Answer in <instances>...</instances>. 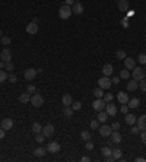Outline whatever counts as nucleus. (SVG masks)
I'll use <instances>...</instances> for the list:
<instances>
[{"label":"nucleus","mask_w":146,"mask_h":162,"mask_svg":"<svg viewBox=\"0 0 146 162\" xmlns=\"http://www.w3.org/2000/svg\"><path fill=\"white\" fill-rule=\"evenodd\" d=\"M72 7L70 6H67V4H63V6H60V9H58V16L61 19H69L72 16Z\"/></svg>","instance_id":"nucleus-1"},{"label":"nucleus","mask_w":146,"mask_h":162,"mask_svg":"<svg viewBox=\"0 0 146 162\" xmlns=\"http://www.w3.org/2000/svg\"><path fill=\"white\" fill-rule=\"evenodd\" d=\"M131 77H133L136 82L143 80V77H145V70H143L142 67H134L133 72H131Z\"/></svg>","instance_id":"nucleus-2"},{"label":"nucleus","mask_w":146,"mask_h":162,"mask_svg":"<svg viewBox=\"0 0 146 162\" xmlns=\"http://www.w3.org/2000/svg\"><path fill=\"white\" fill-rule=\"evenodd\" d=\"M111 85H112V82H111V79L108 76H102V77L98 79V86L102 88V89H110Z\"/></svg>","instance_id":"nucleus-3"},{"label":"nucleus","mask_w":146,"mask_h":162,"mask_svg":"<svg viewBox=\"0 0 146 162\" xmlns=\"http://www.w3.org/2000/svg\"><path fill=\"white\" fill-rule=\"evenodd\" d=\"M105 105H107V102H105L102 98H95V101L92 102V108H93L95 111H102V109H105Z\"/></svg>","instance_id":"nucleus-4"},{"label":"nucleus","mask_w":146,"mask_h":162,"mask_svg":"<svg viewBox=\"0 0 146 162\" xmlns=\"http://www.w3.org/2000/svg\"><path fill=\"white\" fill-rule=\"evenodd\" d=\"M31 104H32L35 108H39L42 104H44V98H42L39 93H34V95L31 96Z\"/></svg>","instance_id":"nucleus-5"},{"label":"nucleus","mask_w":146,"mask_h":162,"mask_svg":"<svg viewBox=\"0 0 146 162\" xmlns=\"http://www.w3.org/2000/svg\"><path fill=\"white\" fill-rule=\"evenodd\" d=\"M47 152H50V153H57V152H60V149H61V146L58 142H50V143L47 144Z\"/></svg>","instance_id":"nucleus-6"},{"label":"nucleus","mask_w":146,"mask_h":162,"mask_svg":"<svg viewBox=\"0 0 146 162\" xmlns=\"http://www.w3.org/2000/svg\"><path fill=\"white\" fill-rule=\"evenodd\" d=\"M26 32L29 34V35H35L36 32H38V22H31V23H28L26 25Z\"/></svg>","instance_id":"nucleus-7"},{"label":"nucleus","mask_w":146,"mask_h":162,"mask_svg":"<svg viewBox=\"0 0 146 162\" xmlns=\"http://www.w3.org/2000/svg\"><path fill=\"white\" fill-rule=\"evenodd\" d=\"M36 73H38V70H35V69H26L23 72V77L26 80H34L36 77Z\"/></svg>","instance_id":"nucleus-8"},{"label":"nucleus","mask_w":146,"mask_h":162,"mask_svg":"<svg viewBox=\"0 0 146 162\" xmlns=\"http://www.w3.org/2000/svg\"><path fill=\"white\" fill-rule=\"evenodd\" d=\"M72 12L74 13V15H82V13L85 12V7H83V4H82L80 1H76V3L73 4Z\"/></svg>","instance_id":"nucleus-9"},{"label":"nucleus","mask_w":146,"mask_h":162,"mask_svg":"<svg viewBox=\"0 0 146 162\" xmlns=\"http://www.w3.org/2000/svg\"><path fill=\"white\" fill-rule=\"evenodd\" d=\"M98 130H99V134H101L102 137H110V136H111V133H112L111 126H101Z\"/></svg>","instance_id":"nucleus-10"},{"label":"nucleus","mask_w":146,"mask_h":162,"mask_svg":"<svg viewBox=\"0 0 146 162\" xmlns=\"http://www.w3.org/2000/svg\"><path fill=\"white\" fill-rule=\"evenodd\" d=\"M105 111H107V114H108L110 117H114V115L117 114V105H114L112 102H107Z\"/></svg>","instance_id":"nucleus-11"},{"label":"nucleus","mask_w":146,"mask_h":162,"mask_svg":"<svg viewBox=\"0 0 146 162\" xmlns=\"http://www.w3.org/2000/svg\"><path fill=\"white\" fill-rule=\"evenodd\" d=\"M124 67H126L127 70H133V69L136 67V60L131 58V57H126V58H124Z\"/></svg>","instance_id":"nucleus-12"},{"label":"nucleus","mask_w":146,"mask_h":162,"mask_svg":"<svg viewBox=\"0 0 146 162\" xmlns=\"http://www.w3.org/2000/svg\"><path fill=\"white\" fill-rule=\"evenodd\" d=\"M0 127H1V128H4L6 131H7V130H10V128L13 127V120H12V118H3V120H1V123H0Z\"/></svg>","instance_id":"nucleus-13"},{"label":"nucleus","mask_w":146,"mask_h":162,"mask_svg":"<svg viewBox=\"0 0 146 162\" xmlns=\"http://www.w3.org/2000/svg\"><path fill=\"white\" fill-rule=\"evenodd\" d=\"M42 133L45 137H51L54 134V126L53 124H47V126L42 127Z\"/></svg>","instance_id":"nucleus-14"},{"label":"nucleus","mask_w":146,"mask_h":162,"mask_svg":"<svg viewBox=\"0 0 146 162\" xmlns=\"http://www.w3.org/2000/svg\"><path fill=\"white\" fill-rule=\"evenodd\" d=\"M0 58L6 63V61H10L12 60V51L9 50V48H4L3 51H1V54H0Z\"/></svg>","instance_id":"nucleus-15"},{"label":"nucleus","mask_w":146,"mask_h":162,"mask_svg":"<svg viewBox=\"0 0 146 162\" xmlns=\"http://www.w3.org/2000/svg\"><path fill=\"white\" fill-rule=\"evenodd\" d=\"M61 102H63V105L64 107H70L73 104V98L70 93H64L63 96H61Z\"/></svg>","instance_id":"nucleus-16"},{"label":"nucleus","mask_w":146,"mask_h":162,"mask_svg":"<svg viewBox=\"0 0 146 162\" xmlns=\"http://www.w3.org/2000/svg\"><path fill=\"white\" fill-rule=\"evenodd\" d=\"M117 99H118V102L123 105V104H127V101L130 98H128V95L126 92H121V90H120V92L117 93Z\"/></svg>","instance_id":"nucleus-17"},{"label":"nucleus","mask_w":146,"mask_h":162,"mask_svg":"<svg viewBox=\"0 0 146 162\" xmlns=\"http://www.w3.org/2000/svg\"><path fill=\"white\" fill-rule=\"evenodd\" d=\"M19 102L23 104V105H26L28 102H31V96H29V93H28V92L20 93V95H19Z\"/></svg>","instance_id":"nucleus-18"},{"label":"nucleus","mask_w":146,"mask_h":162,"mask_svg":"<svg viewBox=\"0 0 146 162\" xmlns=\"http://www.w3.org/2000/svg\"><path fill=\"white\" fill-rule=\"evenodd\" d=\"M110 137H111V140H112L114 143H120V142H121V139H123L118 130H112V133H111V136H110Z\"/></svg>","instance_id":"nucleus-19"},{"label":"nucleus","mask_w":146,"mask_h":162,"mask_svg":"<svg viewBox=\"0 0 146 162\" xmlns=\"http://www.w3.org/2000/svg\"><path fill=\"white\" fill-rule=\"evenodd\" d=\"M127 105L131 109H136V108H139V105H140V99L139 98H131V99L127 101Z\"/></svg>","instance_id":"nucleus-20"},{"label":"nucleus","mask_w":146,"mask_h":162,"mask_svg":"<svg viewBox=\"0 0 146 162\" xmlns=\"http://www.w3.org/2000/svg\"><path fill=\"white\" fill-rule=\"evenodd\" d=\"M117 6H118V10H120V12H127L128 10V0H118Z\"/></svg>","instance_id":"nucleus-21"},{"label":"nucleus","mask_w":146,"mask_h":162,"mask_svg":"<svg viewBox=\"0 0 146 162\" xmlns=\"http://www.w3.org/2000/svg\"><path fill=\"white\" fill-rule=\"evenodd\" d=\"M136 123H137V127L140 128V131H142V130H146V115H140V117L136 120Z\"/></svg>","instance_id":"nucleus-22"},{"label":"nucleus","mask_w":146,"mask_h":162,"mask_svg":"<svg viewBox=\"0 0 146 162\" xmlns=\"http://www.w3.org/2000/svg\"><path fill=\"white\" fill-rule=\"evenodd\" d=\"M136 120H137V118H136V115H134V114H126V123H127L128 126H133V124H136Z\"/></svg>","instance_id":"nucleus-23"},{"label":"nucleus","mask_w":146,"mask_h":162,"mask_svg":"<svg viewBox=\"0 0 146 162\" xmlns=\"http://www.w3.org/2000/svg\"><path fill=\"white\" fill-rule=\"evenodd\" d=\"M45 153H47V149L45 147H36L35 150H34V155H35L36 158H42Z\"/></svg>","instance_id":"nucleus-24"},{"label":"nucleus","mask_w":146,"mask_h":162,"mask_svg":"<svg viewBox=\"0 0 146 162\" xmlns=\"http://www.w3.org/2000/svg\"><path fill=\"white\" fill-rule=\"evenodd\" d=\"M112 72H114V69H112L111 64H105V66L102 67V73H104V76H111Z\"/></svg>","instance_id":"nucleus-25"},{"label":"nucleus","mask_w":146,"mask_h":162,"mask_svg":"<svg viewBox=\"0 0 146 162\" xmlns=\"http://www.w3.org/2000/svg\"><path fill=\"white\" fill-rule=\"evenodd\" d=\"M137 88H139V83H137V82H136L134 79H133V80H130V82L127 83V90H130V92L136 90Z\"/></svg>","instance_id":"nucleus-26"},{"label":"nucleus","mask_w":146,"mask_h":162,"mask_svg":"<svg viewBox=\"0 0 146 162\" xmlns=\"http://www.w3.org/2000/svg\"><path fill=\"white\" fill-rule=\"evenodd\" d=\"M107 118H108L107 111H99V114H98V121H99V123H105Z\"/></svg>","instance_id":"nucleus-27"},{"label":"nucleus","mask_w":146,"mask_h":162,"mask_svg":"<svg viewBox=\"0 0 146 162\" xmlns=\"http://www.w3.org/2000/svg\"><path fill=\"white\" fill-rule=\"evenodd\" d=\"M121 153H123V152H121V149H120V147H115V149H112V152H111V155L114 156V159H115V161L121 158Z\"/></svg>","instance_id":"nucleus-28"},{"label":"nucleus","mask_w":146,"mask_h":162,"mask_svg":"<svg viewBox=\"0 0 146 162\" xmlns=\"http://www.w3.org/2000/svg\"><path fill=\"white\" fill-rule=\"evenodd\" d=\"M93 95H95V98H102V96H104V89L99 88V86L95 88V89H93Z\"/></svg>","instance_id":"nucleus-29"},{"label":"nucleus","mask_w":146,"mask_h":162,"mask_svg":"<svg viewBox=\"0 0 146 162\" xmlns=\"http://www.w3.org/2000/svg\"><path fill=\"white\" fill-rule=\"evenodd\" d=\"M111 152H112V149H111L110 146H104V147H101V153L104 155V158L108 156V155H111Z\"/></svg>","instance_id":"nucleus-30"},{"label":"nucleus","mask_w":146,"mask_h":162,"mask_svg":"<svg viewBox=\"0 0 146 162\" xmlns=\"http://www.w3.org/2000/svg\"><path fill=\"white\" fill-rule=\"evenodd\" d=\"M80 137H82V140L88 142V140H91V133H89V131H86V130H83V131L80 133Z\"/></svg>","instance_id":"nucleus-31"},{"label":"nucleus","mask_w":146,"mask_h":162,"mask_svg":"<svg viewBox=\"0 0 146 162\" xmlns=\"http://www.w3.org/2000/svg\"><path fill=\"white\" fill-rule=\"evenodd\" d=\"M32 131H34V133H41V131H42V126H41V124H39V123H34V124H32Z\"/></svg>","instance_id":"nucleus-32"},{"label":"nucleus","mask_w":146,"mask_h":162,"mask_svg":"<svg viewBox=\"0 0 146 162\" xmlns=\"http://www.w3.org/2000/svg\"><path fill=\"white\" fill-rule=\"evenodd\" d=\"M44 139H45V136H44V133L41 131V133H36L35 134V142L36 143H42L44 142Z\"/></svg>","instance_id":"nucleus-33"},{"label":"nucleus","mask_w":146,"mask_h":162,"mask_svg":"<svg viewBox=\"0 0 146 162\" xmlns=\"http://www.w3.org/2000/svg\"><path fill=\"white\" fill-rule=\"evenodd\" d=\"M63 114H64L66 117H72L73 115V108L72 107H64L63 108Z\"/></svg>","instance_id":"nucleus-34"},{"label":"nucleus","mask_w":146,"mask_h":162,"mask_svg":"<svg viewBox=\"0 0 146 162\" xmlns=\"http://www.w3.org/2000/svg\"><path fill=\"white\" fill-rule=\"evenodd\" d=\"M115 57H117L118 60H124L127 55H126V51H124V50H118V51L115 53Z\"/></svg>","instance_id":"nucleus-35"},{"label":"nucleus","mask_w":146,"mask_h":162,"mask_svg":"<svg viewBox=\"0 0 146 162\" xmlns=\"http://www.w3.org/2000/svg\"><path fill=\"white\" fill-rule=\"evenodd\" d=\"M4 80H7V73L4 72V69L0 70V83H3Z\"/></svg>","instance_id":"nucleus-36"},{"label":"nucleus","mask_w":146,"mask_h":162,"mask_svg":"<svg viewBox=\"0 0 146 162\" xmlns=\"http://www.w3.org/2000/svg\"><path fill=\"white\" fill-rule=\"evenodd\" d=\"M0 42H1L3 45H9V44H10V38L6 36V35H3L1 38H0Z\"/></svg>","instance_id":"nucleus-37"},{"label":"nucleus","mask_w":146,"mask_h":162,"mask_svg":"<svg viewBox=\"0 0 146 162\" xmlns=\"http://www.w3.org/2000/svg\"><path fill=\"white\" fill-rule=\"evenodd\" d=\"M120 77H121V79H128V77H130V72H128L127 69L121 70V72H120Z\"/></svg>","instance_id":"nucleus-38"},{"label":"nucleus","mask_w":146,"mask_h":162,"mask_svg":"<svg viewBox=\"0 0 146 162\" xmlns=\"http://www.w3.org/2000/svg\"><path fill=\"white\" fill-rule=\"evenodd\" d=\"M13 69H15L13 63H12V61H6V64H4V70H9V72H12Z\"/></svg>","instance_id":"nucleus-39"},{"label":"nucleus","mask_w":146,"mask_h":162,"mask_svg":"<svg viewBox=\"0 0 146 162\" xmlns=\"http://www.w3.org/2000/svg\"><path fill=\"white\" fill-rule=\"evenodd\" d=\"M7 80H9V82H12V83H15V82L18 80V77H16V74H15V73H9V74H7Z\"/></svg>","instance_id":"nucleus-40"},{"label":"nucleus","mask_w":146,"mask_h":162,"mask_svg":"<svg viewBox=\"0 0 146 162\" xmlns=\"http://www.w3.org/2000/svg\"><path fill=\"white\" fill-rule=\"evenodd\" d=\"M89 127H91L92 130H96V128H99V121H98V120H92L91 124H89Z\"/></svg>","instance_id":"nucleus-41"},{"label":"nucleus","mask_w":146,"mask_h":162,"mask_svg":"<svg viewBox=\"0 0 146 162\" xmlns=\"http://www.w3.org/2000/svg\"><path fill=\"white\" fill-rule=\"evenodd\" d=\"M137 61L140 64H146V54H139L137 55Z\"/></svg>","instance_id":"nucleus-42"},{"label":"nucleus","mask_w":146,"mask_h":162,"mask_svg":"<svg viewBox=\"0 0 146 162\" xmlns=\"http://www.w3.org/2000/svg\"><path fill=\"white\" fill-rule=\"evenodd\" d=\"M26 92H28V93H35V92H36L35 85H32V83H31V85H28V86H26Z\"/></svg>","instance_id":"nucleus-43"},{"label":"nucleus","mask_w":146,"mask_h":162,"mask_svg":"<svg viewBox=\"0 0 146 162\" xmlns=\"http://www.w3.org/2000/svg\"><path fill=\"white\" fill-rule=\"evenodd\" d=\"M70 107L73 108V111H79V109L82 108V104H80L79 101H76V102H73V104L70 105Z\"/></svg>","instance_id":"nucleus-44"},{"label":"nucleus","mask_w":146,"mask_h":162,"mask_svg":"<svg viewBox=\"0 0 146 162\" xmlns=\"http://www.w3.org/2000/svg\"><path fill=\"white\" fill-rule=\"evenodd\" d=\"M112 98H114V96H112L111 93H104V96H102V99H104L105 102H111V101H112Z\"/></svg>","instance_id":"nucleus-45"},{"label":"nucleus","mask_w":146,"mask_h":162,"mask_svg":"<svg viewBox=\"0 0 146 162\" xmlns=\"http://www.w3.org/2000/svg\"><path fill=\"white\" fill-rule=\"evenodd\" d=\"M139 88H140V90H142V92H146V80H145V79L139 82Z\"/></svg>","instance_id":"nucleus-46"},{"label":"nucleus","mask_w":146,"mask_h":162,"mask_svg":"<svg viewBox=\"0 0 146 162\" xmlns=\"http://www.w3.org/2000/svg\"><path fill=\"white\" fill-rule=\"evenodd\" d=\"M128 109H130V108H128V105H126V104H123V107L120 108V111H121L123 114H127Z\"/></svg>","instance_id":"nucleus-47"},{"label":"nucleus","mask_w":146,"mask_h":162,"mask_svg":"<svg viewBox=\"0 0 146 162\" xmlns=\"http://www.w3.org/2000/svg\"><path fill=\"white\" fill-rule=\"evenodd\" d=\"M139 131H140V128H139L137 126H134V124L131 126V133H133V134H137Z\"/></svg>","instance_id":"nucleus-48"},{"label":"nucleus","mask_w":146,"mask_h":162,"mask_svg":"<svg viewBox=\"0 0 146 162\" xmlns=\"http://www.w3.org/2000/svg\"><path fill=\"white\" fill-rule=\"evenodd\" d=\"M111 128H112V130H118V128H120V123H118V121H114V123L111 124Z\"/></svg>","instance_id":"nucleus-49"},{"label":"nucleus","mask_w":146,"mask_h":162,"mask_svg":"<svg viewBox=\"0 0 146 162\" xmlns=\"http://www.w3.org/2000/svg\"><path fill=\"white\" fill-rule=\"evenodd\" d=\"M85 147H86L88 150H92V149H93V143H92V142H89V140H88V142L85 143Z\"/></svg>","instance_id":"nucleus-50"},{"label":"nucleus","mask_w":146,"mask_h":162,"mask_svg":"<svg viewBox=\"0 0 146 162\" xmlns=\"http://www.w3.org/2000/svg\"><path fill=\"white\" fill-rule=\"evenodd\" d=\"M140 139H142V142H143V144H146V130H142Z\"/></svg>","instance_id":"nucleus-51"},{"label":"nucleus","mask_w":146,"mask_h":162,"mask_svg":"<svg viewBox=\"0 0 146 162\" xmlns=\"http://www.w3.org/2000/svg\"><path fill=\"white\" fill-rule=\"evenodd\" d=\"M121 25H123L124 28H127V26H128V16H127V18H123V20H121Z\"/></svg>","instance_id":"nucleus-52"},{"label":"nucleus","mask_w":146,"mask_h":162,"mask_svg":"<svg viewBox=\"0 0 146 162\" xmlns=\"http://www.w3.org/2000/svg\"><path fill=\"white\" fill-rule=\"evenodd\" d=\"M4 136H6V130L0 127V140H1V139H4Z\"/></svg>","instance_id":"nucleus-53"},{"label":"nucleus","mask_w":146,"mask_h":162,"mask_svg":"<svg viewBox=\"0 0 146 162\" xmlns=\"http://www.w3.org/2000/svg\"><path fill=\"white\" fill-rule=\"evenodd\" d=\"M105 161H107V162H114L115 159H114V156H112V155H108V156H105Z\"/></svg>","instance_id":"nucleus-54"},{"label":"nucleus","mask_w":146,"mask_h":162,"mask_svg":"<svg viewBox=\"0 0 146 162\" xmlns=\"http://www.w3.org/2000/svg\"><path fill=\"white\" fill-rule=\"evenodd\" d=\"M111 82H112V85H118L120 83V77H112Z\"/></svg>","instance_id":"nucleus-55"},{"label":"nucleus","mask_w":146,"mask_h":162,"mask_svg":"<svg viewBox=\"0 0 146 162\" xmlns=\"http://www.w3.org/2000/svg\"><path fill=\"white\" fill-rule=\"evenodd\" d=\"M80 161H82V162H89V161H91V158H89V156H82V158H80Z\"/></svg>","instance_id":"nucleus-56"},{"label":"nucleus","mask_w":146,"mask_h":162,"mask_svg":"<svg viewBox=\"0 0 146 162\" xmlns=\"http://www.w3.org/2000/svg\"><path fill=\"white\" fill-rule=\"evenodd\" d=\"M134 161H136V162H145L146 159H145V158H143V156H139V158H136Z\"/></svg>","instance_id":"nucleus-57"},{"label":"nucleus","mask_w":146,"mask_h":162,"mask_svg":"<svg viewBox=\"0 0 146 162\" xmlns=\"http://www.w3.org/2000/svg\"><path fill=\"white\" fill-rule=\"evenodd\" d=\"M64 4H67V6H72V4H74V3H73V0H64Z\"/></svg>","instance_id":"nucleus-58"},{"label":"nucleus","mask_w":146,"mask_h":162,"mask_svg":"<svg viewBox=\"0 0 146 162\" xmlns=\"http://www.w3.org/2000/svg\"><path fill=\"white\" fill-rule=\"evenodd\" d=\"M4 64H6L4 61H0V70H1V69H4Z\"/></svg>","instance_id":"nucleus-59"},{"label":"nucleus","mask_w":146,"mask_h":162,"mask_svg":"<svg viewBox=\"0 0 146 162\" xmlns=\"http://www.w3.org/2000/svg\"><path fill=\"white\" fill-rule=\"evenodd\" d=\"M1 36H3V31L0 29V38H1Z\"/></svg>","instance_id":"nucleus-60"},{"label":"nucleus","mask_w":146,"mask_h":162,"mask_svg":"<svg viewBox=\"0 0 146 162\" xmlns=\"http://www.w3.org/2000/svg\"><path fill=\"white\" fill-rule=\"evenodd\" d=\"M0 61H1V58H0Z\"/></svg>","instance_id":"nucleus-61"},{"label":"nucleus","mask_w":146,"mask_h":162,"mask_svg":"<svg viewBox=\"0 0 146 162\" xmlns=\"http://www.w3.org/2000/svg\"><path fill=\"white\" fill-rule=\"evenodd\" d=\"M145 70H146V67H145Z\"/></svg>","instance_id":"nucleus-62"},{"label":"nucleus","mask_w":146,"mask_h":162,"mask_svg":"<svg viewBox=\"0 0 146 162\" xmlns=\"http://www.w3.org/2000/svg\"><path fill=\"white\" fill-rule=\"evenodd\" d=\"M0 44H1V42H0Z\"/></svg>","instance_id":"nucleus-63"},{"label":"nucleus","mask_w":146,"mask_h":162,"mask_svg":"<svg viewBox=\"0 0 146 162\" xmlns=\"http://www.w3.org/2000/svg\"><path fill=\"white\" fill-rule=\"evenodd\" d=\"M0 123H1V121H0Z\"/></svg>","instance_id":"nucleus-64"}]
</instances>
